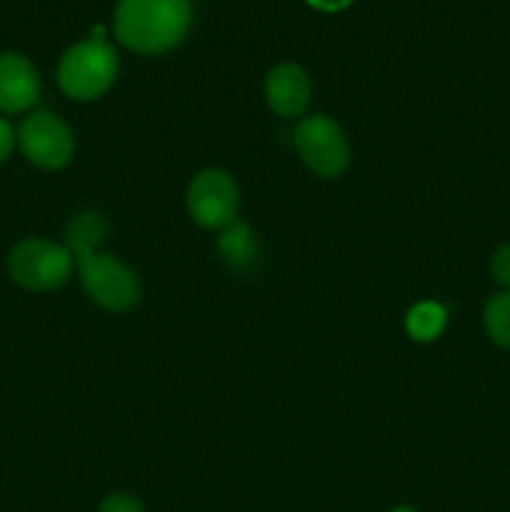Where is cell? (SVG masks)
Segmentation results:
<instances>
[{
    "mask_svg": "<svg viewBox=\"0 0 510 512\" xmlns=\"http://www.w3.org/2000/svg\"><path fill=\"white\" fill-rule=\"evenodd\" d=\"M300 160L318 178H338L350 163V145L343 128L323 113L308 115L293 133Z\"/></svg>",
    "mask_w": 510,
    "mask_h": 512,
    "instance_id": "cell-5",
    "label": "cell"
},
{
    "mask_svg": "<svg viewBox=\"0 0 510 512\" xmlns=\"http://www.w3.org/2000/svg\"><path fill=\"white\" fill-rule=\"evenodd\" d=\"M215 250H218L220 260L233 273H250L260 260L258 240H255V233L250 230V225L243 223V220H233L223 230H218Z\"/></svg>",
    "mask_w": 510,
    "mask_h": 512,
    "instance_id": "cell-10",
    "label": "cell"
},
{
    "mask_svg": "<svg viewBox=\"0 0 510 512\" xmlns=\"http://www.w3.org/2000/svg\"><path fill=\"white\" fill-rule=\"evenodd\" d=\"M313 98L310 75L298 63H280L265 78V100L268 108L280 118H303Z\"/></svg>",
    "mask_w": 510,
    "mask_h": 512,
    "instance_id": "cell-8",
    "label": "cell"
},
{
    "mask_svg": "<svg viewBox=\"0 0 510 512\" xmlns=\"http://www.w3.org/2000/svg\"><path fill=\"white\" fill-rule=\"evenodd\" d=\"M75 270L85 295L103 310L128 313L140 303L138 275L115 255L98 253V250L80 253L75 255Z\"/></svg>",
    "mask_w": 510,
    "mask_h": 512,
    "instance_id": "cell-3",
    "label": "cell"
},
{
    "mask_svg": "<svg viewBox=\"0 0 510 512\" xmlns=\"http://www.w3.org/2000/svg\"><path fill=\"white\" fill-rule=\"evenodd\" d=\"M393 512H415V510L408 508V505H400V508H395Z\"/></svg>",
    "mask_w": 510,
    "mask_h": 512,
    "instance_id": "cell-18",
    "label": "cell"
},
{
    "mask_svg": "<svg viewBox=\"0 0 510 512\" xmlns=\"http://www.w3.org/2000/svg\"><path fill=\"white\" fill-rule=\"evenodd\" d=\"M485 333L498 348L510 350V293H498L485 303Z\"/></svg>",
    "mask_w": 510,
    "mask_h": 512,
    "instance_id": "cell-13",
    "label": "cell"
},
{
    "mask_svg": "<svg viewBox=\"0 0 510 512\" xmlns=\"http://www.w3.org/2000/svg\"><path fill=\"white\" fill-rule=\"evenodd\" d=\"M188 215L205 230H223L238 220L240 188L230 173L220 168H205L193 175L185 193Z\"/></svg>",
    "mask_w": 510,
    "mask_h": 512,
    "instance_id": "cell-6",
    "label": "cell"
},
{
    "mask_svg": "<svg viewBox=\"0 0 510 512\" xmlns=\"http://www.w3.org/2000/svg\"><path fill=\"white\" fill-rule=\"evenodd\" d=\"M75 258L65 245L48 238H25L8 253V273L20 288L35 293L58 290L73 278Z\"/></svg>",
    "mask_w": 510,
    "mask_h": 512,
    "instance_id": "cell-4",
    "label": "cell"
},
{
    "mask_svg": "<svg viewBox=\"0 0 510 512\" xmlns=\"http://www.w3.org/2000/svg\"><path fill=\"white\" fill-rule=\"evenodd\" d=\"M490 273H493L495 283L503 288V293H510V243L500 245L490 263Z\"/></svg>",
    "mask_w": 510,
    "mask_h": 512,
    "instance_id": "cell-14",
    "label": "cell"
},
{
    "mask_svg": "<svg viewBox=\"0 0 510 512\" xmlns=\"http://www.w3.org/2000/svg\"><path fill=\"white\" fill-rule=\"evenodd\" d=\"M190 23V0H118L113 15L118 43L140 55H160L178 48Z\"/></svg>",
    "mask_w": 510,
    "mask_h": 512,
    "instance_id": "cell-1",
    "label": "cell"
},
{
    "mask_svg": "<svg viewBox=\"0 0 510 512\" xmlns=\"http://www.w3.org/2000/svg\"><path fill=\"white\" fill-rule=\"evenodd\" d=\"M20 153L33 163L35 168L60 170L73 160L75 135L63 118L50 110H35L20 123L15 133Z\"/></svg>",
    "mask_w": 510,
    "mask_h": 512,
    "instance_id": "cell-7",
    "label": "cell"
},
{
    "mask_svg": "<svg viewBox=\"0 0 510 512\" xmlns=\"http://www.w3.org/2000/svg\"><path fill=\"white\" fill-rule=\"evenodd\" d=\"M98 512H145L143 503L135 495L128 493H113L100 503Z\"/></svg>",
    "mask_w": 510,
    "mask_h": 512,
    "instance_id": "cell-15",
    "label": "cell"
},
{
    "mask_svg": "<svg viewBox=\"0 0 510 512\" xmlns=\"http://www.w3.org/2000/svg\"><path fill=\"white\" fill-rule=\"evenodd\" d=\"M40 98V75L20 53H0V113H25Z\"/></svg>",
    "mask_w": 510,
    "mask_h": 512,
    "instance_id": "cell-9",
    "label": "cell"
},
{
    "mask_svg": "<svg viewBox=\"0 0 510 512\" xmlns=\"http://www.w3.org/2000/svg\"><path fill=\"white\" fill-rule=\"evenodd\" d=\"M445 325H448V310L435 300H420L405 315V333L415 343H433L443 335Z\"/></svg>",
    "mask_w": 510,
    "mask_h": 512,
    "instance_id": "cell-12",
    "label": "cell"
},
{
    "mask_svg": "<svg viewBox=\"0 0 510 512\" xmlns=\"http://www.w3.org/2000/svg\"><path fill=\"white\" fill-rule=\"evenodd\" d=\"M13 145H15L13 125H10L5 118H0V163H5V160L10 158V153H13Z\"/></svg>",
    "mask_w": 510,
    "mask_h": 512,
    "instance_id": "cell-16",
    "label": "cell"
},
{
    "mask_svg": "<svg viewBox=\"0 0 510 512\" xmlns=\"http://www.w3.org/2000/svg\"><path fill=\"white\" fill-rule=\"evenodd\" d=\"M305 3H308L310 8L323 10V13H338V10L348 8L353 0H305Z\"/></svg>",
    "mask_w": 510,
    "mask_h": 512,
    "instance_id": "cell-17",
    "label": "cell"
},
{
    "mask_svg": "<svg viewBox=\"0 0 510 512\" xmlns=\"http://www.w3.org/2000/svg\"><path fill=\"white\" fill-rule=\"evenodd\" d=\"M120 58L105 38L80 40L70 45L58 63V85L70 100L90 103L113 88Z\"/></svg>",
    "mask_w": 510,
    "mask_h": 512,
    "instance_id": "cell-2",
    "label": "cell"
},
{
    "mask_svg": "<svg viewBox=\"0 0 510 512\" xmlns=\"http://www.w3.org/2000/svg\"><path fill=\"white\" fill-rule=\"evenodd\" d=\"M105 235H108V223L100 213L95 210H80L70 218L68 228H65V248L75 255L90 253V250H98V245L103 243Z\"/></svg>",
    "mask_w": 510,
    "mask_h": 512,
    "instance_id": "cell-11",
    "label": "cell"
}]
</instances>
